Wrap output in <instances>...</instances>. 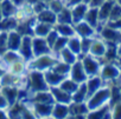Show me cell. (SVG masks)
I'll use <instances>...</instances> for the list:
<instances>
[{
	"instance_id": "6da1fadb",
	"label": "cell",
	"mask_w": 121,
	"mask_h": 119,
	"mask_svg": "<svg viewBox=\"0 0 121 119\" xmlns=\"http://www.w3.org/2000/svg\"><path fill=\"white\" fill-rule=\"evenodd\" d=\"M110 98H112V87L110 85L104 84L101 88H99L96 92L90 94L86 103L89 111H93V110H96L99 107L110 104Z\"/></svg>"
},
{
	"instance_id": "7a4b0ae2",
	"label": "cell",
	"mask_w": 121,
	"mask_h": 119,
	"mask_svg": "<svg viewBox=\"0 0 121 119\" xmlns=\"http://www.w3.org/2000/svg\"><path fill=\"white\" fill-rule=\"evenodd\" d=\"M57 60H58V57L52 52L46 53V54H42V55L35 57L30 61H27V69L45 72L48 70H51Z\"/></svg>"
},
{
	"instance_id": "3957f363",
	"label": "cell",
	"mask_w": 121,
	"mask_h": 119,
	"mask_svg": "<svg viewBox=\"0 0 121 119\" xmlns=\"http://www.w3.org/2000/svg\"><path fill=\"white\" fill-rule=\"evenodd\" d=\"M26 78H27V90L31 93L50 90V86L45 80L44 72L37 70H29Z\"/></svg>"
},
{
	"instance_id": "277c9868",
	"label": "cell",
	"mask_w": 121,
	"mask_h": 119,
	"mask_svg": "<svg viewBox=\"0 0 121 119\" xmlns=\"http://www.w3.org/2000/svg\"><path fill=\"white\" fill-rule=\"evenodd\" d=\"M100 76L104 80V84L107 85L116 84L121 78V70L115 61L103 63L100 71Z\"/></svg>"
},
{
	"instance_id": "5b68a950",
	"label": "cell",
	"mask_w": 121,
	"mask_h": 119,
	"mask_svg": "<svg viewBox=\"0 0 121 119\" xmlns=\"http://www.w3.org/2000/svg\"><path fill=\"white\" fill-rule=\"evenodd\" d=\"M78 60L82 61L83 67H84V70H86V72L89 77L100 74V71H101V67H102L101 59L93 57L91 54H80Z\"/></svg>"
},
{
	"instance_id": "8992f818",
	"label": "cell",
	"mask_w": 121,
	"mask_h": 119,
	"mask_svg": "<svg viewBox=\"0 0 121 119\" xmlns=\"http://www.w3.org/2000/svg\"><path fill=\"white\" fill-rule=\"evenodd\" d=\"M96 31H97V37L103 39L106 42H116V44L121 42V31L112 27L108 24L101 25Z\"/></svg>"
},
{
	"instance_id": "52a82bcc",
	"label": "cell",
	"mask_w": 121,
	"mask_h": 119,
	"mask_svg": "<svg viewBox=\"0 0 121 119\" xmlns=\"http://www.w3.org/2000/svg\"><path fill=\"white\" fill-rule=\"evenodd\" d=\"M74 27H75L76 35H78L80 38H95V37H97L96 28H94L91 25H89L86 20H82L80 23L74 24Z\"/></svg>"
},
{
	"instance_id": "ba28073f",
	"label": "cell",
	"mask_w": 121,
	"mask_h": 119,
	"mask_svg": "<svg viewBox=\"0 0 121 119\" xmlns=\"http://www.w3.org/2000/svg\"><path fill=\"white\" fill-rule=\"evenodd\" d=\"M69 77L71 79H74L78 84H82V83H86L87 81V79L89 78V76L87 74V72H86V70H84L83 64H82L81 60H77L76 63H74L71 65Z\"/></svg>"
},
{
	"instance_id": "9c48e42d",
	"label": "cell",
	"mask_w": 121,
	"mask_h": 119,
	"mask_svg": "<svg viewBox=\"0 0 121 119\" xmlns=\"http://www.w3.org/2000/svg\"><path fill=\"white\" fill-rule=\"evenodd\" d=\"M18 52L20 53L22 58L24 59L26 63L35 58V55H33V48H32V35H23L22 45H20Z\"/></svg>"
},
{
	"instance_id": "30bf717a",
	"label": "cell",
	"mask_w": 121,
	"mask_h": 119,
	"mask_svg": "<svg viewBox=\"0 0 121 119\" xmlns=\"http://www.w3.org/2000/svg\"><path fill=\"white\" fill-rule=\"evenodd\" d=\"M32 48H33V55L35 57L52 52V50H51L50 45L48 44L46 39L42 38V37H32Z\"/></svg>"
},
{
	"instance_id": "8fae6325",
	"label": "cell",
	"mask_w": 121,
	"mask_h": 119,
	"mask_svg": "<svg viewBox=\"0 0 121 119\" xmlns=\"http://www.w3.org/2000/svg\"><path fill=\"white\" fill-rule=\"evenodd\" d=\"M31 103V101H30ZM32 111L36 118H50L52 115L53 104H45V103H31Z\"/></svg>"
},
{
	"instance_id": "7c38bea8",
	"label": "cell",
	"mask_w": 121,
	"mask_h": 119,
	"mask_svg": "<svg viewBox=\"0 0 121 119\" xmlns=\"http://www.w3.org/2000/svg\"><path fill=\"white\" fill-rule=\"evenodd\" d=\"M106 50H107V44L103 39H101L100 37H95L93 42H91V46H90V50H89V53L88 54H91L93 57H96L99 59H102L104 57V53H106Z\"/></svg>"
},
{
	"instance_id": "4fadbf2b",
	"label": "cell",
	"mask_w": 121,
	"mask_h": 119,
	"mask_svg": "<svg viewBox=\"0 0 121 119\" xmlns=\"http://www.w3.org/2000/svg\"><path fill=\"white\" fill-rule=\"evenodd\" d=\"M69 110H70L69 118H87V114L89 113V108L87 106V103L71 101L69 104Z\"/></svg>"
},
{
	"instance_id": "5bb4252c",
	"label": "cell",
	"mask_w": 121,
	"mask_h": 119,
	"mask_svg": "<svg viewBox=\"0 0 121 119\" xmlns=\"http://www.w3.org/2000/svg\"><path fill=\"white\" fill-rule=\"evenodd\" d=\"M0 93L7 99L10 106L19 100V87L18 86H1L0 87Z\"/></svg>"
},
{
	"instance_id": "9a60e30c",
	"label": "cell",
	"mask_w": 121,
	"mask_h": 119,
	"mask_svg": "<svg viewBox=\"0 0 121 119\" xmlns=\"http://www.w3.org/2000/svg\"><path fill=\"white\" fill-rule=\"evenodd\" d=\"M30 101L31 103H45V104H55L53 96L50 90L46 91H39L31 93L30 96Z\"/></svg>"
},
{
	"instance_id": "2e32d148",
	"label": "cell",
	"mask_w": 121,
	"mask_h": 119,
	"mask_svg": "<svg viewBox=\"0 0 121 119\" xmlns=\"http://www.w3.org/2000/svg\"><path fill=\"white\" fill-rule=\"evenodd\" d=\"M114 4H115V0H104V3L99 7V19H100L101 25L107 24V21L109 20L110 11H112Z\"/></svg>"
},
{
	"instance_id": "e0dca14e",
	"label": "cell",
	"mask_w": 121,
	"mask_h": 119,
	"mask_svg": "<svg viewBox=\"0 0 121 119\" xmlns=\"http://www.w3.org/2000/svg\"><path fill=\"white\" fill-rule=\"evenodd\" d=\"M50 91L53 96L55 103H60V104H70L73 101L71 99V94H69L68 92H65L64 90H62L59 86H55V87H50Z\"/></svg>"
},
{
	"instance_id": "ac0fdd59",
	"label": "cell",
	"mask_w": 121,
	"mask_h": 119,
	"mask_svg": "<svg viewBox=\"0 0 121 119\" xmlns=\"http://www.w3.org/2000/svg\"><path fill=\"white\" fill-rule=\"evenodd\" d=\"M70 8H71V14H73V25H74L76 23L84 20L86 13L89 8V5L87 3H81V4H78L74 7H70Z\"/></svg>"
},
{
	"instance_id": "d6986e66",
	"label": "cell",
	"mask_w": 121,
	"mask_h": 119,
	"mask_svg": "<svg viewBox=\"0 0 121 119\" xmlns=\"http://www.w3.org/2000/svg\"><path fill=\"white\" fill-rule=\"evenodd\" d=\"M36 19L37 21H40V23H45V24H50L52 26H55L57 24V14L51 11L49 7L44 11H42L40 13L36 14Z\"/></svg>"
},
{
	"instance_id": "ffe728a7",
	"label": "cell",
	"mask_w": 121,
	"mask_h": 119,
	"mask_svg": "<svg viewBox=\"0 0 121 119\" xmlns=\"http://www.w3.org/2000/svg\"><path fill=\"white\" fill-rule=\"evenodd\" d=\"M22 40H23V35L17 30L10 31L9 37H7V47H9V50L18 51L20 45H22Z\"/></svg>"
},
{
	"instance_id": "44dd1931",
	"label": "cell",
	"mask_w": 121,
	"mask_h": 119,
	"mask_svg": "<svg viewBox=\"0 0 121 119\" xmlns=\"http://www.w3.org/2000/svg\"><path fill=\"white\" fill-rule=\"evenodd\" d=\"M7 71L18 76V77H23L27 73L29 69H27V63L24 60V59H20V60L11 64L9 67H7Z\"/></svg>"
},
{
	"instance_id": "7402d4cb",
	"label": "cell",
	"mask_w": 121,
	"mask_h": 119,
	"mask_svg": "<svg viewBox=\"0 0 121 119\" xmlns=\"http://www.w3.org/2000/svg\"><path fill=\"white\" fill-rule=\"evenodd\" d=\"M44 76H45V80L48 83V85L50 87H55V86H59V84L62 83L65 78V76H62L57 72H55L52 69L51 70H48L44 72Z\"/></svg>"
},
{
	"instance_id": "603a6c76",
	"label": "cell",
	"mask_w": 121,
	"mask_h": 119,
	"mask_svg": "<svg viewBox=\"0 0 121 119\" xmlns=\"http://www.w3.org/2000/svg\"><path fill=\"white\" fill-rule=\"evenodd\" d=\"M52 118H69L70 117V110L68 104H60V103H55L53 108H52Z\"/></svg>"
},
{
	"instance_id": "cb8c5ba5",
	"label": "cell",
	"mask_w": 121,
	"mask_h": 119,
	"mask_svg": "<svg viewBox=\"0 0 121 119\" xmlns=\"http://www.w3.org/2000/svg\"><path fill=\"white\" fill-rule=\"evenodd\" d=\"M86 85H87V88H88V93L90 96V94H93L94 92H96L99 88H101L104 85V80L101 78L100 74H97V76L89 77L87 79V81H86Z\"/></svg>"
},
{
	"instance_id": "d4e9b609",
	"label": "cell",
	"mask_w": 121,
	"mask_h": 119,
	"mask_svg": "<svg viewBox=\"0 0 121 119\" xmlns=\"http://www.w3.org/2000/svg\"><path fill=\"white\" fill-rule=\"evenodd\" d=\"M84 20L91 25L94 28H99L101 26L100 24V19H99V8L97 7H89L87 13H86V17H84Z\"/></svg>"
},
{
	"instance_id": "484cf974",
	"label": "cell",
	"mask_w": 121,
	"mask_h": 119,
	"mask_svg": "<svg viewBox=\"0 0 121 119\" xmlns=\"http://www.w3.org/2000/svg\"><path fill=\"white\" fill-rule=\"evenodd\" d=\"M57 57H58L59 60H62V61H64V63H68V64H70V65H73L74 63H76V61L78 60V55H77L76 53H74L68 46L64 47L62 51H60V52L57 54Z\"/></svg>"
},
{
	"instance_id": "4316f807",
	"label": "cell",
	"mask_w": 121,
	"mask_h": 119,
	"mask_svg": "<svg viewBox=\"0 0 121 119\" xmlns=\"http://www.w3.org/2000/svg\"><path fill=\"white\" fill-rule=\"evenodd\" d=\"M55 30L58 32L59 35L65 37V38H70V37L76 35L75 27H74L73 24H59V23H57L55 25Z\"/></svg>"
},
{
	"instance_id": "83f0119b",
	"label": "cell",
	"mask_w": 121,
	"mask_h": 119,
	"mask_svg": "<svg viewBox=\"0 0 121 119\" xmlns=\"http://www.w3.org/2000/svg\"><path fill=\"white\" fill-rule=\"evenodd\" d=\"M55 26L50 25V24H45V23H40L37 21L35 27H33V37H42L45 38L52 30Z\"/></svg>"
},
{
	"instance_id": "f1b7e54d",
	"label": "cell",
	"mask_w": 121,
	"mask_h": 119,
	"mask_svg": "<svg viewBox=\"0 0 121 119\" xmlns=\"http://www.w3.org/2000/svg\"><path fill=\"white\" fill-rule=\"evenodd\" d=\"M18 19L16 17H6L0 20V32H10L17 28Z\"/></svg>"
},
{
	"instance_id": "f546056e",
	"label": "cell",
	"mask_w": 121,
	"mask_h": 119,
	"mask_svg": "<svg viewBox=\"0 0 121 119\" xmlns=\"http://www.w3.org/2000/svg\"><path fill=\"white\" fill-rule=\"evenodd\" d=\"M88 97H89V93H88L87 85H86V83H82V84H80L77 91L71 96V99L74 103H86Z\"/></svg>"
},
{
	"instance_id": "4dcf8cb0",
	"label": "cell",
	"mask_w": 121,
	"mask_h": 119,
	"mask_svg": "<svg viewBox=\"0 0 121 119\" xmlns=\"http://www.w3.org/2000/svg\"><path fill=\"white\" fill-rule=\"evenodd\" d=\"M1 11H3V17H16L18 7L12 3V0H3L1 1Z\"/></svg>"
},
{
	"instance_id": "1f68e13d",
	"label": "cell",
	"mask_w": 121,
	"mask_h": 119,
	"mask_svg": "<svg viewBox=\"0 0 121 119\" xmlns=\"http://www.w3.org/2000/svg\"><path fill=\"white\" fill-rule=\"evenodd\" d=\"M78 86H80V84H78V83H76L74 79H71L69 76H68V77H65V78H64V80L59 84V87H60V88L64 90L65 92H68V93H69V94H71V96L77 91Z\"/></svg>"
},
{
	"instance_id": "d6a6232c",
	"label": "cell",
	"mask_w": 121,
	"mask_h": 119,
	"mask_svg": "<svg viewBox=\"0 0 121 119\" xmlns=\"http://www.w3.org/2000/svg\"><path fill=\"white\" fill-rule=\"evenodd\" d=\"M57 23H59V24H73V14H71V8L69 6H65L57 14Z\"/></svg>"
},
{
	"instance_id": "836d02e7",
	"label": "cell",
	"mask_w": 121,
	"mask_h": 119,
	"mask_svg": "<svg viewBox=\"0 0 121 119\" xmlns=\"http://www.w3.org/2000/svg\"><path fill=\"white\" fill-rule=\"evenodd\" d=\"M70 69H71V65H70V64L64 63V61H62V60H59V59L56 61V64H55L53 67H52V70H53L55 72L62 74V76H65V77L69 76Z\"/></svg>"
},
{
	"instance_id": "e575fe53",
	"label": "cell",
	"mask_w": 121,
	"mask_h": 119,
	"mask_svg": "<svg viewBox=\"0 0 121 119\" xmlns=\"http://www.w3.org/2000/svg\"><path fill=\"white\" fill-rule=\"evenodd\" d=\"M81 39L82 38H80L78 35H74L68 39V47L77 55L81 54Z\"/></svg>"
},
{
	"instance_id": "d590c367",
	"label": "cell",
	"mask_w": 121,
	"mask_h": 119,
	"mask_svg": "<svg viewBox=\"0 0 121 119\" xmlns=\"http://www.w3.org/2000/svg\"><path fill=\"white\" fill-rule=\"evenodd\" d=\"M68 39H69V38H65V37L59 35L58 39L56 40V42H55L53 46H52V53H55V54L57 55L64 47H67V46H68Z\"/></svg>"
},
{
	"instance_id": "8d00e7d4",
	"label": "cell",
	"mask_w": 121,
	"mask_h": 119,
	"mask_svg": "<svg viewBox=\"0 0 121 119\" xmlns=\"http://www.w3.org/2000/svg\"><path fill=\"white\" fill-rule=\"evenodd\" d=\"M119 18H121V5H119L116 1L110 11V15H109V20L107 23H110V21H115L117 20Z\"/></svg>"
},
{
	"instance_id": "74e56055",
	"label": "cell",
	"mask_w": 121,
	"mask_h": 119,
	"mask_svg": "<svg viewBox=\"0 0 121 119\" xmlns=\"http://www.w3.org/2000/svg\"><path fill=\"white\" fill-rule=\"evenodd\" d=\"M7 37H9V32H0V55H3L9 50Z\"/></svg>"
},
{
	"instance_id": "f35d334b",
	"label": "cell",
	"mask_w": 121,
	"mask_h": 119,
	"mask_svg": "<svg viewBox=\"0 0 121 119\" xmlns=\"http://www.w3.org/2000/svg\"><path fill=\"white\" fill-rule=\"evenodd\" d=\"M94 38H82L81 39V54H88L91 42H93Z\"/></svg>"
},
{
	"instance_id": "ab89813d",
	"label": "cell",
	"mask_w": 121,
	"mask_h": 119,
	"mask_svg": "<svg viewBox=\"0 0 121 119\" xmlns=\"http://www.w3.org/2000/svg\"><path fill=\"white\" fill-rule=\"evenodd\" d=\"M110 114L112 118H121V100L110 105Z\"/></svg>"
},
{
	"instance_id": "60d3db41",
	"label": "cell",
	"mask_w": 121,
	"mask_h": 119,
	"mask_svg": "<svg viewBox=\"0 0 121 119\" xmlns=\"http://www.w3.org/2000/svg\"><path fill=\"white\" fill-rule=\"evenodd\" d=\"M58 37H59V34H58V32L55 30V27H53V30L45 37V39H46V41H48V44L50 45V47H51V50H52V46H53V44L56 42V40L58 39Z\"/></svg>"
},
{
	"instance_id": "b9f144b4",
	"label": "cell",
	"mask_w": 121,
	"mask_h": 119,
	"mask_svg": "<svg viewBox=\"0 0 121 119\" xmlns=\"http://www.w3.org/2000/svg\"><path fill=\"white\" fill-rule=\"evenodd\" d=\"M9 107H10V104H9V101H7V99L0 93V108H3V110H9Z\"/></svg>"
},
{
	"instance_id": "7bdbcfd3",
	"label": "cell",
	"mask_w": 121,
	"mask_h": 119,
	"mask_svg": "<svg viewBox=\"0 0 121 119\" xmlns=\"http://www.w3.org/2000/svg\"><path fill=\"white\" fill-rule=\"evenodd\" d=\"M103 3H104V0H89L88 5H89V7H97L99 8Z\"/></svg>"
},
{
	"instance_id": "ee69618b",
	"label": "cell",
	"mask_w": 121,
	"mask_h": 119,
	"mask_svg": "<svg viewBox=\"0 0 121 119\" xmlns=\"http://www.w3.org/2000/svg\"><path fill=\"white\" fill-rule=\"evenodd\" d=\"M108 25H110L112 27H114V28H117V30H120L121 31V18H119L117 20H115V21H110V23H107Z\"/></svg>"
},
{
	"instance_id": "f6af8a7d",
	"label": "cell",
	"mask_w": 121,
	"mask_h": 119,
	"mask_svg": "<svg viewBox=\"0 0 121 119\" xmlns=\"http://www.w3.org/2000/svg\"><path fill=\"white\" fill-rule=\"evenodd\" d=\"M12 3H13L18 8H20V7L25 6L26 4H29V0H12Z\"/></svg>"
},
{
	"instance_id": "bcb514c9",
	"label": "cell",
	"mask_w": 121,
	"mask_h": 119,
	"mask_svg": "<svg viewBox=\"0 0 121 119\" xmlns=\"http://www.w3.org/2000/svg\"><path fill=\"white\" fill-rule=\"evenodd\" d=\"M81 3H84V0H68V1H67V6L74 7V6L81 4Z\"/></svg>"
},
{
	"instance_id": "7dc6e473",
	"label": "cell",
	"mask_w": 121,
	"mask_h": 119,
	"mask_svg": "<svg viewBox=\"0 0 121 119\" xmlns=\"http://www.w3.org/2000/svg\"><path fill=\"white\" fill-rule=\"evenodd\" d=\"M6 72V69L3 66V64L1 63H0V79H1V77L4 76V73Z\"/></svg>"
},
{
	"instance_id": "c3c4849f",
	"label": "cell",
	"mask_w": 121,
	"mask_h": 119,
	"mask_svg": "<svg viewBox=\"0 0 121 119\" xmlns=\"http://www.w3.org/2000/svg\"><path fill=\"white\" fill-rule=\"evenodd\" d=\"M117 55H119V58H121V42L117 45ZM117 58V59H119Z\"/></svg>"
},
{
	"instance_id": "681fc988",
	"label": "cell",
	"mask_w": 121,
	"mask_h": 119,
	"mask_svg": "<svg viewBox=\"0 0 121 119\" xmlns=\"http://www.w3.org/2000/svg\"><path fill=\"white\" fill-rule=\"evenodd\" d=\"M115 63L117 64V66H119V67H120V70H121V58H119V59H117V60H116Z\"/></svg>"
},
{
	"instance_id": "f907efd6",
	"label": "cell",
	"mask_w": 121,
	"mask_h": 119,
	"mask_svg": "<svg viewBox=\"0 0 121 119\" xmlns=\"http://www.w3.org/2000/svg\"><path fill=\"white\" fill-rule=\"evenodd\" d=\"M4 17H3V11H1V3H0V20H1Z\"/></svg>"
},
{
	"instance_id": "816d5d0a",
	"label": "cell",
	"mask_w": 121,
	"mask_h": 119,
	"mask_svg": "<svg viewBox=\"0 0 121 119\" xmlns=\"http://www.w3.org/2000/svg\"><path fill=\"white\" fill-rule=\"evenodd\" d=\"M116 3H117L119 5H121V0H116Z\"/></svg>"
},
{
	"instance_id": "f5cc1de1",
	"label": "cell",
	"mask_w": 121,
	"mask_h": 119,
	"mask_svg": "<svg viewBox=\"0 0 121 119\" xmlns=\"http://www.w3.org/2000/svg\"><path fill=\"white\" fill-rule=\"evenodd\" d=\"M116 84H119V85H121V78H120V80H119V81H117Z\"/></svg>"
},
{
	"instance_id": "db71d44e",
	"label": "cell",
	"mask_w": 121,
	"mask_h": 119,
	"mask_svg": "<svg viewBox=\"0 0 121 119\" xmlns=\"http://www.w3.org/2000/svg\"><path fill=\"white\" fill-rule=\"evenodd\" d=\"M64 1H65V4H67V1H68V0H64Z\"/></svg>"
},
{
	"instance_id": "11a10c76",
	"label": "cell",
	"mask_w": 121,
	"mask_h": 119,
	"mask_svg": "<svg viewBox=\"0 0 121 119\" xmlns=\"http://www.w3.org/2000/svg\"><path fill=\"white\" fill-rule=\"evenodd\" d=\"M1 1H3V0H0V3H1Z\"/></svg>"
},
{
	"instance_id": "9f6ffc18",
	"label": "cell",
	"mask_w": 121,
	"mask_h": 119,
	"mask_svg": "<svg viewBox=\"0 0 121 119\" xmlns=\"http://www.w3.org/2000/svg\"><path fill=\"white\" fill-rule=\"evenodd\" d=\"M115 1H116V0H115Z\"/></svg>"
}]
</instances>
